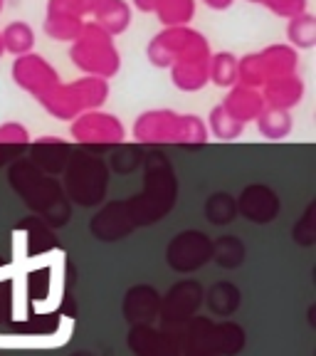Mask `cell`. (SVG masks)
<instances>
[{
    "mask_svg": "<svg viewBox=\"0 0 316 356\" xmlns=\"http://www.w3.org/2000/svg\"><path fill=\"white\" fill-rule=\"evenodd\" d=\"M136 228L131 220V213L126 206H106L101 213L92 218V235L104 243H117V240L126 238L131 230Z\"/></svg>",
    "mask_w": 316,
    "mask_h": 356,
    "instance_id": "cell-5",
    "label": "cell"
},
{
    "mask_svg": "<svg viewBox=\"0 0 316 356\" xmlns=\"http://www.w3.org/2000/svg\"><path fill=\"white\" fill-rule=\"evenodd\" d=\"M166 260L176 273H195L213 260V240L200 230H183L168 243Z\"/></svg>",
    "mask_w": 316,
    "mask_h": 356,
    "instance_id": "cell-2",
    "label": "cell"
},
{
    "mask_svg": "<svg viewBox=\"0 0 316 356\" xmlns=\"http://www.w3.org/2000/svg\"><path fill=\"white\" fill-rule=\"evenodd\" d=\"M181 356H215L213 351V322L206 317H190L178 329Z\"/></svg>",
    "mask_w": 316,
    "mask_h": 356,
    "instance_id": "cell-6",
    "label": "cell"
},
{
    "mask_svg": "<svg viewBox=\"0 0 316 356\" xmlns=\"http://www.w3.org/2000/svg\"><path fill=\"white\" fill-rule=\"evenodd\" d=\"M235 203H238V211L242 213L247 220L260 222V225L262 222H269L279 213V198L269 188H265V186H252V188H247Z\"/></svg>",
    "mask_w": 316,
    "mask_h": 356,
    "instance_id": "cell-7",
    "label": "cell"
},
{
    "mask_svg": "<svg viewBox=\"0 0 316 356\" xmlns=\"http://www.w3.org/2000/svg\"><path fill=\"white\" fill-rule=\"evenodd\" d=\"M161 309V295L151 284H136L124 297V317L136 327V324H151L158 319Z\"/></svg>",
    "mask_w": 316,
    "mask_h": 356,
    "instance_id": "cell-4",
    "label": "cell"
},
{
    "mask_svg": "<svg viewBox=\"0 0 316 356\" xmlns=\"http://www.w3.org/2000/svg\"><path fill=\"white\" fill-rule=\"evenodd\" d=\"M244 349V329L235 322L213 324V351L215 356H235Z\"/></svg>",
    "mask_w": 316,
    "mask_h": 356,
    "instance_id": "cell-9",
    "label": "cell"
},
{
    "mask_svg": "<svg viewBox=\"0 0 316 356\" xmlns=\"http://www.w3.org/2000/svg\"><path fill=\"white\" fill-rule=\"evenodd\" d=\"M203 297H206V292H203V284L198 280H183V282L173 284L161 297V309H158L163 329L178 334V329L190 317H195V312L203 305Z\"/></svg>",
    "mask_w": 316,
    "mask_h": 356,
    "instance_id": "cell-1",
    "label": "cell"
},
{
    "mask_svg": "<svg viewBox=\"0 0 316 356\" xmlns=\"http://www.w3.org/2000/svg\"><path fill=\"white\" fill-rule=\"evenodd\" d=\"M206 216L213 225H228V222L238 216V203L233 200V195L215 193V195H210V200H208Z\"/></svg>",
    "mask_w": 316,
    "mask_h": 356,
    "instance_id": "cell-12",
    "label": "cell"
},
{
    "mask_svg": "<svg viewBox=\"0 0 316 356\" xmlns=\"http://www.w3.org/2000/svg\"><path fill=\"white\" fill-rule=\"evenodd\" d=\"M128 349L136 356H181L178 334L168 329H153L151 324H136L128 332Z\"/></svg>",
    "mask_w": 316,
    "mask_h": 356,
    "instance_id": "cell-3",
    "label": "cell"
},
{
    "mask_svg": "<svg viewBox=\"0 0 316 356\" xmlns=\"http://www.w3.org/2000/svg\"><path fill=\"white\" fill-rule=\"evenodd\" d=\"M22 230H25V243H28V252L30 255H40V252H47L55 248V235L50 233V230L44 228V222H40L38 218H28L25 220V225H22Z\"/></svg>",
    "mask_w": 316,
    "mask_h": 356,
    "instance_id": "cell-11",
    "label": "cell"
},
{
    "mask_svg": "<svg viewBox=\"0 0 316 356\" xmlns=\"http://www.w3.org/2000/svg\"><path fill=\"white\" fill-rule=\"evenodd\" d=\"M203 300L208 302L213 314L228 319V317H233L235 312L240 309V305H242V292H240L233 282H217L208 289V295L203 297Z\"/></svg>",
    "mask_w": 316,
    "mask_h": 356,
    "instance_id": "cell-8",
    "label": "cell"
},
{
    "mask_svg": "<svg viewBox=\"0 0 316 356\" xmlns=\"http://www.w3.org/2000/svg\"><path fill=\"white\" fill-rule=\"evenodd\" d=\"M72 356H97V354H92V351H77V354H72Z\"/></svg>",
    "mask_w": 316,
    "mask_h": 356,
    "instance_id": "cell-14",
    "label": "cell"
},
{
    "mask_svg": "<svg viewBox=\"0 0 316 356\" xmlns=\"http://www.w3.org/2000/svg\"><path fill=\"white\" fill-rule=\"evenodd\" d=\"M314 220H311V208L306 211V216H304V220H301V225L299 228H294V240L299 245H311L314 243Z\"/></svg>",
    "mask_w": 316,
    "mask_h": 356,
    "instance_id": "cell-13",
    "label": "cell"
},
{
    "mask_svg": "<svg viewBox=\"0 0 316 356\" xmlns=\"http://www.w3.org/2000/svg\"><path fill=\"white\" fill-rule=\"evenodd\" d=\"M213 260L225 270H235L244 262V245L238 235H225L213 243Z\"/></svg>",
    "mask_w": 316,
    "mask_h": 356,
    "instance_id": "cell-10",
    "label": "cell"
}]
</instances>
